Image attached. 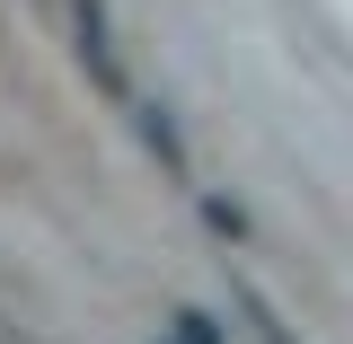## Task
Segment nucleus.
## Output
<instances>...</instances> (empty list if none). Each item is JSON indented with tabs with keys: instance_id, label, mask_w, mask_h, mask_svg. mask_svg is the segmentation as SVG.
<instances>
[{
	"instance_id": "3",
	"label": "nucleus",
	"mask_w": 353,
	"mask_h": 344,
	"mask_svg": "<svg viewBox=\"0 0 353 344\" xmlns=\"http://www.w3.org/2000/svg\"><path fill=\"white\" fill-rule=\"evenodd\" d=\"M168 344H221V327L203 318V309H176V318H168Z\"/></svg>"
},
{
	"instance_id": "1",
	"label": "nucleus",
	"mask_w": 353,
	"mask_h": 344,
	"mask_svg": "<svg viewBox=\"0 0 353 344\" xmlns=\"http://www.w3.org/2000/svg\"><path fill=\"white\" fill-rule=\"evenodd\" d=\"M71 27H80V62H88V80L106 88V97H132L124 53H115V27H106V0H71Z\"/></svg>"
},
{
	"instance_id": "2",
	"label": "nucleus",
	"mask_w": 353,
	"mask_h": 344,
	"mask_svg": "<svg viewBox=\"0 0 353 344\" xmlns=\"http://www.w3.org/2000/svg\"><path fill=\"white\" fill-rule=\"evenodd\" d=\"M132 115H141V141L159 150V168H168V176H185V141H176V124H168V106H132Z\"/></svg>"
}]
</instances>
